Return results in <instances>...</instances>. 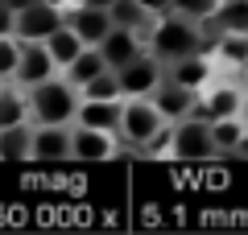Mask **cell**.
Segmentation results:
<instances>
[{"mask_svg": "<svg viewBox=\"0 0 248 235\" xmlns=\"http://www.w3.org/2000/svg\"><path fill=\"white\" fill-rule=\"evenodd\" d=\"M145 45H149V54H157L161 62H174V58H186V54L207 50L203 45V25L178 17V13L153 17L149 29H145Z\"/></svg>", "mask_w": 248, "mask_h": 235, "instance_id": "6da1fadb", "label": "cell"}, {"mask_svg": "<svg viewBox=\"0 0 248 235\" xmlns=\"http://www.w3.org/2000/svg\"><path fill=\"white\" fill-rule=\"evenodd\" d=\"M79 112V87L66 78H46L37 87H29V120L33 124H75Z\"/></svg>", "mask_w": 248, "mask_h": 235, "instance_id": "7a4b0ae2", "label": "cell"}, {"mask_svg": "<svg viewBox=\"0 0 248 235\" xmlns=\"http://www.w3.org/2000/svg\"><path fill=\"white\" fill-rule=\"evenodd\" d=\"M166 128H170V124H166V116L157 112L153 99L137 95V99H124V103H120V128H116V136H120L128 148H141V153H145Z\"/></svg>", "mask_w": 248, "mask_h": 235, "instance_id": "3957f363", "label": "cell"}, {"mask_svg": "<svg viewBox=\"0 0 248 235\" xmlns=\"http://www.w3.org/2000/svg\"><path fill=\"white\" fill-rule=\"evenodd\" d=\"M170 153L178 161H203V157H215L211 145V120L207 116H186V120L170 124Z\"/></svg>", "mask_w": 248, "mask_h": 235, "instance_id": "277c9868", "label": "cell"}, {"mask_svg": "<svg viewBox=\"0 0 248 235\" xmlns=\"http://www.w3.org/2000/svg\"><path fill=\"white\" fill-rule=\"evenodd\" d=\"M116 78H120V91H124V99H137V95H145L149 99L153 91L161 87V78H166V62L157 58V54H137L128 66H120L116 70Z\"/></svg>", "mask_w": 248, "mask_h": 235, "instance_id": "5b68a950", "label": "cell"}, {"mask_svg": "<svg viewBox=\"0 0 248 235\" xmlns=\"http://www.w3.org/2000/svg\"><path fill=\"white\" fill-rule=\"evenodd\" d=\"M62 21H66V9H54V4L37 0V4H29L13 17V37L17 42H46Z\"/></svg>", "mask_w": 248, "mask_h": 235, "instance_id": "8992f818", "label": "cell"}, {"mask_svg": "<svg viewBox=\"0 0 248 235\" xmlns=\"http://www.w3.org/2000/svg\"><path fill=\"white\" fill-rule=\"evenodd\" d=\"M149 45H145V29H128V25H112V33L99 42V54H104V62L112 70L128 66V62L137 58V54H145Z\"/></svg>", "mask_w": 248, "mask_h": 235, "instance_id": "52a82bcc", "label": "cell"}, {"mask_svg": "<svg viewBox=\"0 0 248 235\" xmlns=\"http://www.w3.org/2000/svg\"><path fill=\"white\" fill-rule=\"evenodd\" d=\"M58 74V62L50 58V50H46L42 42H21V62H17V74H13V83H21V87H37V83H46V78Z\"/></svg>", "mask_w": 248, "mask_h": 235, "instance_id": "ba28073f", "label": "cell"}, {"mask_svg": "<svg viewBox=\"0 0 248 235\" xmlns=\"http://www.w3.org/2000/svg\"><path fill=\"white\" fill-rule=\"evenodd\" d=\"M149 99L157 103V112L166 116V124H178V120H186V116L199 112V91L182 87V83H170V78H161V87L153 91Z\"/></svg>", "mask_w": 248, "mask_h": 235, "instance_id": "9c48e42d", "label": "cell"}, {"mask_svg": "<svg viewBox=\"0 0 248 235\" xmlns=\"http://www.w3.org/2000/svg\"><path fill=\"white\" fill-rule=\"evenodd\" d=\"M240 99H244V91L236 87V83H207L203 91H199V116H207V120H223V116H240Z\"/></svg>", "mask_w": 248, "mask_h": 235, "instance_id": "30bf717a", "label": "cell"}, {"mask_svg": "<svg viewBox=\"0 0 248 235\" xmlns=\"http://www.w3.org/2000/svg\"><path fill=\"white\" fill-rule=\"evenodd\" d=\"M75 124H33V161H71Z\"/></svg>", "mask_w": 248, "mask_h": 235, "instance_id": "8fae6325", "label": "cell"}, {"mask_svg": "<svg viewBox=\"0 0 248 235\" xmlns=\"http://www.w3.org/2000/svg\"><path fill=\"white\" fill-rule=\"evenodd\" d=\"M71 157L75 161H108L116 157V132H99V128H71Z\"/></svg>", "mask_w": 248, "mask_h": 235, "instance_id": "7c38bea8", "label": "cell"}, {"mask_svg": "<svg viewBox=\"0 0 248 235\" xmlns=\"http://www.w3.org/2000/svg\"><path fill=\"white\" fill-rule=\"evenodd\" d=\"M66 25L75 29V33L83 37V42L87 45H99L104 42L108 33H112V13L108 9H87V4H71V9H66Z\"/></svg>", "mask_w": 248, "mask_h": 235, "instance_id": "4fadbf2b", "label": "cell"}, {"mask_svg": "<svg viewBox=\"0 0 248 235\" xmlns=\"http://www.w3.org/2000/svg\"><path fill=\"white\" fill-rule=\"evenodd\" d=\"M166 78L170 83H182V87L203 91L207 83L215 78V66H211V58H207V50H199V54H186V58L166 62Z\"/></svg>", "mask_w": 248, "mask_h": 235, "instance_id": "5bb4252c", "label": "cell"}, {"mask_svg": "<svg viewBox=\"0 0 248 235\" xmlns=\"http://www.w3.org/2000/svg\"><path fill=\"white\" fill-rule=\"evenodd\" d=\"M120 103H124V99H79L75 124H83V128H99V132H116V128H120Z\"/></svg>", "mask_w": 248, "mask_h": 235, "instance_id": "9a60e30c", "label": "cell"}, {"mask_svg": "<svg viewBox=\"0 0 248 235\" xmlns=\"http://www.w3.org/2000/svg\"><path fill=\"white\" fill-rule=\"evenodd\" d=\"M42 45H46V50H50V58L58 62V70H66V66H71V62H75V58H79V54H83V45H87V42H83V37L75 33V29L66 25V21H62V25L54 29V33L46 37Z\"/></svg>", "mask_w": 248, "mask_h": 235, "instance_id": "2e32d148", "label": "cell"}, {"mask_svg": "<svg viewBox=\"0 0 248 235\" xmlns=\"http://www.w3.org/2000/svg\"><path fill=\"white\" fill-rule=\"evenodd\" d=\"M99 70H112V66L104 62V54H99V45H83V54H79L66 70H62V78H66V83H75V87H83V83H91Z\"/></svg>", "mask_w": 248, "mask_h": 235, "instance_id": "e0dca14e", "label": "cell"}, {"mask_svg": "<svg viewBox=\"0 0 248 235\" xmlns=\"http://www.w3.org/2000/svg\"><path fill=\"white\" fill-rule=\"evenodd\" d=\"M33 157V128L29 124H17V128L0 132V161H25Z\"/></svg>", "mask_w": 248, "mask_h": 235, "instance_id": "ac0fdd59", "label": "cell"}, {"mask_svg": "<svg viewBox=\"0 0 248 235\" xmlns=\"http://www.w3.org/2000/svg\"><path fill=\"white\" fill-rule=\"evenodd\" d=\"M211 25L215 33H248V0H219Z\"/></svg>", "mask_w": 248, "mask_h": 235, "instance_id": "d6986e66", "label": "cell"}, {"mask_svg": "<svg viewBox=\"0 0 248 235\" xmlns=\"http://www.w3.org/2000/svg\"><path fill=\"white\" fill-rule=\"evenodd\" d=\"M17 124H29V95L0 87V132L17 128Z\"/></svg>", "mask_w": 248, "mask_h": 235, "instance_id": "ffe728a7", "label": "cell"}, {"mask_svg": "<svg viewBox=\"0 0 248 235\" xmlns=\"http://www.w3.org/2000/svg\"><path fill=\"white\" fill-rule=\"evenodd\" d=\"M240 136H244V120L240 116H223V120H211V145H215V153H236V145H240Z\"/></svg>", "mask_w": 248, "mask_h": 235, "instance_id": "44dd1931", "label": "cell"}, {"mask_svg": "<svg viewBox=\"0 0 248 235\" xmlns=\"http://www.w3.org/2000/svg\"><path fill=\"white\" fill-rule=\"evenodd\" d=\"M215 58L228 66H248V33H215Z\"/></svg>", "mask_w": 248, "mask_h": 235, "instance_id": "7402d4cb", "label": "cell"}, {"mask_svg": "<svg viewBox=\"0 0 248 235\" xmlns=\"http://www.w3.org/2000/svg\"><path fill=\"white\" fill-rule=\"evenodd\" d=\"M79 99H124L116 70H99L91 83H83V87H79Z\"/></svg>", "mask_w": 248, "mask_h": 235, "instance_id": "603a6c76", "label": "cell"}, {"mask_svg": "<svg viewBox=\"0 0 248 235\" xmlns=\"http://www.w3.org/2000/svg\"><path fill=\"white\" fill-rule=\"evenodd\" d=\"M170 13H178L186 21H199V25H211L215 13H219V0H174Z\"/></svg>", "mask_w": 248, "mask_h": 235, "instance_id": "cb8c5ba5", "label": "cell"}, {"mask_svg": "<svg viewBox=\"0 0 248 235\" xmlns=\"http://www.w3.org/2000/svg\"><path fill=\"white\" fill-rule=\"evenodd\" d=\"M108 13H112V21H116V25H128V29H149V21H153L149 13H145L141 4H137V0H116V4H112Z\"/></svg>", "mask_w": 248, "mask_h": 235, "instance_id": "d4e9b609", "label": "cell"}, {"mask_svg": "<svg viewBox=\"0 0 248 235\" xmlns=\"http://www.w3.org/2000/svg\"><path fill=\"white\" fill-rule=\"evenodd\" d=\"M17 62H21V42L17 37H0V78H13L17 74Z\"/></svg>", "mask_w": 248, "mask_h": 235, "instance_id": "484cf974", "label": "cell"}, {"mask_svg": "<svg viewBox=\"0 0 248 235\" xmlns=\"http://www.w3.org/2000/svg\"><path fill=\"white\" fill-rule=\"evenodd\" d=\"M137 4H141L149 17H166V13L174 9V0H137Z\"/></svg>", "mask_w": 248, "mask_h": 235, "instance_id": "4316f807", "label": "cell"}, {"mask_svg": "<svg viewBox=\"0 0 248 235\" xmlns=\"http://www.w3.org/2000/svg\"><path fill=\"white\" fill-rule=\"evenodd\" d=\"M13 17H17V13H13L9 4L0 0V37H9V33H13Z\"/></svg>", "mask_w": 248, "mask_h": 235, "instance_id": "83f0119b", "label": "cell"}, {"mask_svg": "<svg viewBox=\"0 0 248 235\" xmlns=\"http://www.w3.org/2000/svg\"><path fill=\"white\" fill-rule=\"evenodd\" d=\"M232 157H240V161H248V124H244V136H240V145H236V153Z\"/></svg>", "mask_w": 248, "mask_h": 235, "instance_id": "f1b7e54d", "label": "cell"}, {"mask_svg": "<svg viewBox=\"0 0 248 235\" xmlns=\"http://www.w3.org/2000/svg\"><path fill=\"white\" fill-rule=\"evenodd\" d=\"M75 4H87V9H112L116 0H75Z\"/></svg>", "mask_w": 248, "mask_h": 235, "instance_id": "f546056e", "label": "cell"}, {"mask_svg": "<svg viewBox=\"0 0 248 235\" xmlns=\"http://www.w3.org/2000/svg\"><path fill=\"white\" fill-rule=\"evenodd\" d=\"M240 120L248 124V91H244V99H240Z\"/></svg>", "mask_w": 248, "mask_h": 235, "instance_id": "4dcf8cb0", "label": "cell"}, {"mask_svg": "<svg viewBox=\"0 0 248 235\" xmlns=\"http://www.w3.org/2000/svg\"><path fill=\"white\" fill-rule=\"evenodd\" d=\"M46 4H54V9H71L75 0H46Z\"/></svg>", "mask_w": 248, "mask_h": 235, "instance_id": "1f68e13d", "label": "cell"}, {"mask_svg": "<svg viewBox=\"0 0 248 235\" xmlns=\"http://www.w3.org/2000/svg\"><path fill=\"white\" fill-rule=\"evenodd\" d=\"M0 87H4V78H0Z\"/></svg>", "mask_w": 248, "mask_h": 235, "instance_id": "d6a6232c", "label": "cell"}]
</instances>
